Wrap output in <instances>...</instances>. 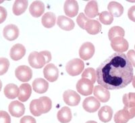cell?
Wrapping results in <instances>:
<instances>
[{
  "mask_svg": "<svg viewBox=\"0 0 135 123\" xmlns=\"http://www.w3.org/2000/svg\"><path fill=\"white\" fill-rule=\"evenodd\" d=\"M113 110L108 106H105L99 110L98 116L99 120L103 122H108L112 120Z\"/></svg>",
  "mask_w": 135,
  "mask_h": 123,
  "instance_id": "23",
  "label": "cell"
},
{
  "mask_svg": "<svg viewBox=\"0 0 135 123\" xmlns=\"http://www.w3.org/2000/svg\"><path fill=\"white\" fill-rule=\"evenodd\" d=\"M7 11L6 8L0 6V24L3 23L7 18Z\"/></svg>",
  "mask_w": 135,
  "mask_h": 123,
  "instance_id": "38",
  "label": "cell"
},
{
  "mask_svg": "<svg viewBox=\"0 0 135 123\" xmlns=\"http://www.w3.org/2000/svg\"><path fill=\"white\" fill-rule=\"evenodd\" d=\"M2 81H1V80H0V91H1V90H2Z\"/></svg>",
  "mask_w": 135,
  "mask_h": 123,
  "instance_id": "43",
  "label": "cell"
},
{
  "mask_svg": "<svg viewBox=\"0 0 135 123\" xmlns=\"http://www.w3.org/2000/svg\"><path fill=\"white\" fill-rule=\"evenodd\" d=\"M20 123H37V122L32 116H25L20 119Z\"/></svg>",
  "mask_w": 135,
  "mask_h": 123,
  "instance_id": "37",
  "label": "cell"
},
{
  "mask_svg": "<svg viewBox=\"0 0 135 123\" xmlns=\"http://www.w3.org/2000/svg\"><path fill=\"white\" fill-rule=\"evenodd\" d=\"M32 88L28 83H23L19 87L18 100L22 102H26L31 96Z\"/></svg>",
  "mask_w": 135,
  "mask_h": 123,
  "instance_id": "20",
  "label": "cell"
},
{
  "mask_svg": "<svg viewBox=\"0 0 135 123\" xmlns=\"http://www.w3.org/2000/svg\"><path fill=\"white\" fill-rule=\"evenodd\" d=\"M64 12L68 17H75L78 12V3L74 0H68L64 3Z\"/></svg>",
  "mask_w": 135,
  "mask_h": 123,
  "instance_id": "15",
  "label": "cell"
},
{
  "mask_svg": "<svg viewBox=\"0 0 135 123\" xmlns=\"http://www.w3.org/2000/svg\"><path fill=\"white\" fill-rule=\"evenodd\" d=\"M29 12L33 17H40L45 12V4L41 1H35L30 6Z\"/></svg>",
  "mask_w": 135,
  "mask_h": 123,
  "instance_id": "18",
  "label": "cell"
},
{
  "mask_svg": "<svg viewBox=\"0 0 135 123\" xmlns=\"http://www.w3.org/2000/svg\"><path fill=\"white\" fill-rule=\"evenodd\" d=\"M127 58H128L129 61L131 62L132 66L135 67V51L134 50H130L127 54Z\"/></svg>",
  "mask_w": 135,
  "mask_h": 123,
  "instance_id": "39",
  "label": "cell"
},
{
  "mask_svg": "<svg viewBox=\"0 0 135 123\" xmlns=\"http://www.w3.org/2000/svg\"><path fill=\"white\" fill-rule=\"evenodd\" d=\"M93 93L95 97L103 103L108 102L110 99L109 91L101 85H97L94 87Z\"/></svg>",
  "mask_w": 135,
  "mask_h": 123,
  "instance_id": "14",
  "label": "cell"
},
{
  "mask_svg": "<svg viewBox=\"0 0 135 123\" xmlns=\"http://www.w3.org/2000/svg\"><path fill=\"white\" fill-rule=\"evenodd\" d=\"M16 77L20 81L28 82L32 79V71L27 66H20L15 70Z\"/></svg>",
  "mask_w": 135,
  "mask_h": 123,
  "instance_id": "7",
  "label": "cell"
},
{
  "mask_svg": "<svg viewBox=\"0 0 135 123\" xmlns=\"http://www.w3.org/2000/svg\"><path fill=\"white\" fill-rule=\"evenodd\" d=\"M4 94L8 99L13 100L16 98L19 95V88L15 84L9 83L5 87Z\"/></svg>",
  "mask_w": 135,
  "mask_h": 123,
  "instance_id": "28",
  "label": "cell"
},
{
  "mask_svg": "<svg viewBox=\"0 0 135 123\" xmlns=\"http://www.w3.org/2000/svg\"><path fill=\"white\" fill-rule=\"evenodd\" d=\"M57 24L60 28L64 31H71L74 28L75 24L74 21L64 16H60L57 18Z\"/></svg>",
  "mask_w": 135,
  "mask_h": 123,
  "instance_id": "22",
  "label": "cell"
},
{
  "mask_svg": "<svg viewBox=\"0 0 135 123\" xmlns=\"http://www.w3.org/2000/svg\"><path fill=\"white\" fill-rule=\"evenodd\" d=\"M96 74L101 86L108 90H117L132 81L133 66L124 54L115 53L99 66Z\"/></svg>",
  "mask_w": 135,
  "mask_h": 123,
  "instance_id": "1",
  "label": "cell"
},
{
  "mask_svg": "<svg viewBox=\"0 0 135 123\" xmlns=\"http://www.w3.org/2000/svg\"><path fill=\"white\" fill-rule=\"evenodd\" d=\"M52 108V102L48 97H41L33 100L30 103V111L35 116H39L42 114L49 112Z\"/></svg>",
  "mask_w": 135,
  "mask_h": 123,
  "instance_id": "2",
  "label": "cell"
},
{
  "mask_svg": "<svg viewBox=\"0 0 135 123\" xmlns=\"http://www.w3.org/2000/svg\"><path fill=\"white\" fill-rule=\"evenodd\" d=\"M90 19L88 18L83 13H80L78 16V17H77L76 22L78 26H80L81 29H85V25H86V23Z\"/></svg>",
  "mask_w": 135,
  "mask_h": 123,
  "instance_id": "35",
  "label": "cell"
},
{
  "mask_svg": "<svg viewBox=\"0 0 135 123\" xmlns=\"http://www.w3.org/2000/svg\"><path fill=\"white\" fill-rule=\"evenodd\" d=\"M86 123H97V122L93 121V120H89V121H87Z\"/></svg>",
  "mask_w": 135,
  "mask_h": 123,
  "instance_id": "42",
  "label": "cell"
},
{
  "mask_svg": "<svg viewBox=\"0 0 135 123\" xmlns=\"http://www.w3.org/2000/svg\"><path fill=\"white\" fill-rule=\"evenodd\" d=\"M43 74L45 78L49 82H55L58 79V68L54 64H49L43 69Z\"/></svg>",
  "mask_w": 135,
  "mask_h": 123,
  "instance_id": "9",
  "label": "cell"
},
{
  "mask_svg": "<svg viewBox=\"0 0 135 123\" xmlns=\"http://www.w3.org/2000/svg\"><path fill=\"white\" fill-rule=\"evenodd\" d=\"M57 118L61 123H68L72 120V115L71 110L68 107H63L58 111Z\"/></svg>",
  "mask_w": 135,
  "mask_h": 123,
  "instance_id": "24",
  "label": "cell"
},
{
  "mask_svg": "<svg viewBox=\"0 0 135 123\" xmlns=\"http://www.w3.org/2000/svg\"><path fill=\"white\" fill-rule=\"evenodd\" d=\"M125 35L124 30L120 26H113L108 32V37L109 40L112 41L115 37H124Z\"/></svg>",
  "mask_w": 135,
  "mask_h": 123,
  "instance_id": "30",
  "label": "cell"
},
{
  "mask_svg": "<svg viewBox=\"0 0 135 123\" xmlns=\"http://www.w3.org/2000/svg\"><path fill=\"white\" fill-rule=\"evenodd\" d=\"M128 16L130 20L135 22V6H133L130 8V9L128 10Z\"/></svg>",
  "mask_w": 135,
  "mask_h": 123,
  "instance_id": "40",
  "label": "cell"
},
{
  "mask_svg": "<svg viewBox=\"0 0 135 123\" xmlns=\"http://www.w3.org/2000/svg\"><path fill=\"white\" fill-rule=\"evenodd\" d=\"M28 4V2L26 0H16L13 5V13L16 16L21 15L27 9Z\"/></svg>",
  "mask_w": 135,
  "mask_h": 123,
  "instance_id": "26",
  "label": "cell"
},
{
  "mask_svg": "<svg viewBox=\"0 0 135 123\" xmlns=\"http://www.w3.org/2000/svg\"><path fill=\"white\" fill-rule=\"evenodd\" d=\"M135 116L134 108L124 107L122 110H119L114 116V122L115 123H126L130 119H133Z\"/></svg>",
  "mask_w": 135,
  "mask_h": 123,
  "instance_id": "5",
  "label": "cell"
},
{
  "mask_svg": "<svg viewBox=\"0 0 135 123\" xmlns=\"http://www.w3.org/2000/svg\"><path fill=\"white\" fill-rule=\"evenodd\" d=\"M99 15V18L100 22L101 23H103V25H111L114 20V16L111 14V13H109V12H107V11L102 12Z\"/></svg>",
  "mask_w": 135,
  "mask_h": 123,
  "instance_id": "32",
  "label": "cell"
},
{
  "mask_svg": "<svg viewBox=\"0 0 135 123\" xmlns=\"http://www.w3.org/2000/svg\"><path fill=\"white\" fill-rule=\"evenodd\" d=\"M56 22V17L54 13L47 12L43 16L41 19V22L43 26L45 28L50 29L52 28L55 25Z\"/></svg>",
  "mask_w": 135,
  "mask_h": 123,
  "instance_id": "29",
  "label": "cell"
},
{
  "mask_svg": "<svg viewBox=\"0 0 135 123\" xmlns=\"http://www.w3.org/2000/svg\"><path fill=\"white\" fill-rule=\"evenodd\" d=\"M132 85H133L134 87L135 88V76L133 77V79H132Z\"/></svg>",
  "mask_w": 135,
  "mask_h": 123,
  "instance_id": "41",
  "label": "cell"
},
{
  "mask_svg": "<svg viewBox=\"0 0 135 123\" xmlns=\"http://www.w3.org/2000/svg\"><path fill=\"white\" fill-rule=\"evenodd\" d=\"M108 10L114 17H120L124 12V8L120 3L116 2H111L108 4Z\"/></svg>",
  "mask_w": 135,
  "mask_h": 123,
  "instance_id": "27",
  "label": "cell"
},
{
  "mask_svg": "<svg viewBox=\"0 0 135 123\" xmlns=\"http://www.w3.org/2000/svg\"><path fill=\"white\" fill-rule=\"evenodd\" d=\"M63 99L65 103L68 106H76L80 102V96L72 90H67L63 94Z\"/></svg>",
  "mask_w": 135,
  "mask_h": 123,
  "instance_id": "12",
  "label": "cell"
},
{
  "mask_svg": "<svg viewBox=\"0 0 135 123\" xmlns=\"http://www.w3.org/2000/svg\"><path fill=\"white\" fill-rule=\"evenodd\" d=\"M8 110L11 115L16 118L21 117L25 112V105L18 101L11 102L8 107Z\"/></svg>",
  "mask_w": 135,
  "mask_h": 123,
  "instance_id": "13",
  "label": "cell"
},
{
  "mask_svg": "<svg viewBox=\"0 0 135 123\" xmlns=\"http://www.w3.org/2000/svg\"><path fill=\"white\" fill-rule=\"evenodd\" d=\"M5 39L8 41L16 40L19 36V29L15 25H8L5 26L3 31Z\"/></svg>",
  "mask_w": 135,
  "mask_h": 123,
  "instance_id": "16",
  "label": "cell"
},
{
  "mask_svg": "<svg viewBox=\"0 0 135 123\" xmlns=\"http://www.w3.org/2000/svg\"><path fill=\"white\" fill-rule=\"evenodd\" d=\"M9 62L7 58H0V76L3 75L8 70Z\"/></svg>",
  "mask_w": 135,
  "mask_h": 123,
  "instance_id": "34",
  "label": "cell"
},
{
  "mask_svg": "<svg viewBox=\"0 0 135 123\" xmlns=\"http://www.w3.org/2000/svg\"><path fill=\"white\" fill-rule=\"evenodd\" d=\"M49 83L41 78H38L32 82V89L37 93H44L48 90Z\"/></svg>",
  "mask_w": 135,
  "mask_h": 123,
  "instance_id": "19",
  "label": "cell"
},
{
  "mask_svg": "<svg viewBox=\"0 0 135 123\" xmlns=\"http://www.w3.org/2000/svg\"><path fill=\"white\" fill-rule=\"evenodd\" d=\"M30 66L35 68H43L51 60V54L49 51H42L38 53L32 51L28 58Z\"/></svg>",
  "mask_w": 135,
  "mask_h": 123,
  "instance_id": "3",
  "label": "cell"
},
{
  "mask_svg": "<svg viewBox=\"0 0 135 123\" xmlns=\"http://www.w3.org/2000/svg\"><path fill=\"white\" fill-rule=\"evenodd\" d=\"M134 49H135V45H134Z\"/></svg>",
  "mask_w": 135,
  "mask_h": 123,
  "instance_id": "44",
  "label": "cell"
},
{
  "mask_svg": "<svg viewBox=\"0 0 135 123\" xmlns=\"http://www.w3.org/2000/svg\"><path fill=\"white\" fill-rule=\"evenodd\" d=\"M123 103L127 108H134L135 107V93H128L124 94L122 98Z\"/></svg>",
  "mask_w": 135,
  "mask_h": 123,
  "instance_id": "31",
  "label": "cell"
},
{
  "mask_svg": "<svg viewBox=\"0 0 135 123\" xmlns=\"http://www.w3.org/2000/svg\"><path fill=\"white\" fill-rule=\"evenodd\" d=\"M84 13L88 18H93L99 15L98 4L96 1H91L86 4Z\"/></svg>",
  "mask_w": 135,
  "mask_h": 123,
  "instance_id": "21",
  "label": "cell"
},
{
  "mask_svg": "<svg viewBox=\"0 0 135 123\" xmlns=\"http://www.w3.org/2000/svg\"><path fill=\"white\" fill-rule=\"evenodd\" d=\"M95 54V46L90 42L83 43L79 49V55L83 60L91 59Z\"/></svg>",
  "mask_w": 135,
  "mask_h": 123,
  "instance_id": "8",
  "label": "cell"
},
{
  "mask_svg": "<svg viewBox=\"0 0 135 123\" xmlns=\"http://www.w3.org/2000/svg\"><path fill=\"white\" fill-rule=\"evenodd\" d=\"M112 49L118 53L124 52L128 49L129 45L127 41L123 37H115L111 41Z\"/></svg>",
  "mask_w": 135,
  "mask_h": 123,
  "instance_id": "10",
  "label": "cell"
},
{
  "mask_svg": "<svg viewBox=\"0 0 135 123\" xmlns=\"http://www.w3.org/2000/svg\"><path fill=\"white\" fill-rule=\"evenodd\" d=\"M26 54V48L22 44L14 45L10 49L9 55L10 58L14 61H18L22 59Z\"/></svg>",
  "mask_w": 135,
  "mask_h": 123,
  "instance_id": "17",
  "label": "cell"
},
{
  "mask_svg": "<svg viewBox=\"0 0 135 123\" xmlns=\"http://www.w3.org/2000/svg\"><path fill=\"white\" fill-rule=\"evenodd\" d=\"M93 85L89 79L82 78L76 83L77 91L84 96L91 95L93 91Z\"/></svg>",
  "mask_w": 135,
  "mask_h": 123,
  "instance_id": "6",
  "label": "cell"
},
{
  "mask_svg": "<svg viewBox=\"0 0 135 123\" xmlns=\"http://www.w3.org/2000/svg\"><path fill=\"white\" fill-rule=\"evenodd\" d=\"M82 78H85L91 81L93 83H95L97 78L96 71L92 68H88L84 70L82 74Z\"/></svg>",
  "mask_w": 135,
  "mask_h": 123,
  "instance_id": "33",
  "label": "cell"
},
{
  "mask_svg": "<svg viewBox=\"0 0 135 123\" xmlns=\"http://www.w3.org/2000/svg\"><path fill=\"white\" fill-rule=\"evenodd\" d=\"M101 25L97 20H89L85 25V30L90 35H97L101 31Z\"/></svg>",
  "mask_w": 135,
  "mask_h": 123,
  "instance_id": "25",
  "label": "cell"
},
{
  "mask_svg": "<svg viewBox=\"0 0 135 123\" xmlns=\"http://www.w3.org/2000/svg\"><path fill=\"white\" fill-rule=\"evenodd\" d=\"M0 123H11V118L6 111L0 110Z\"/></svg>",
  "mask_w": 135,
  "mask_h": 123,
  "instance_id": "36",
  "label": "cell"
},
{
  "mask_svg": "<svg viewBox=\"0 0 135 123\" xmlns=\"http://www.w3.org/2000/svg\"><path fill=\"white\" fill-rule=\"evenodd\" d=\"M101 103L97 98L93 97H89L84 100L83 107L86 112L93 113L97 112L100 108Z\"/></svg>",
  "mask_w": 135,
  "mask_h": 123,
  "instance_id": "11",
  "label": "cell"
},
{
  "mask_svg": "<svg viewBox=\"0 0 135 123\" xmlns=\"http://www.w3.org/2000/svg\"><path fill=\"white\" fill-rule=\"evenodd\" d=\"M84 68V64L80 59L75 58L70 60L66 66V72L72 77L79 75Z\"/></svg>",
  "mask_w": 135,
  "mask_h": 123,
  "instance_id": "4",
  "label": "cell"
}]
</instances>
